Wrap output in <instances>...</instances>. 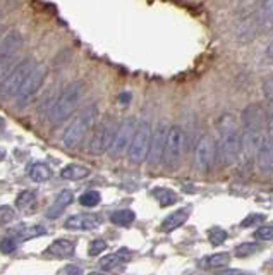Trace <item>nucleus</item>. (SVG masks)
<instances>
[{"label":"nucleus","instance_id":"2eb2a0df","mask_svg":"<svg viewBox=\"0 0 273 275\" xmlns=\"http://www.w3.org/2000/svg\"><path fill=\"white\" fill-rule=\"evenodd\" d=\"M22 43H24V40H22L19 31H9L0 40V55H17L22 48Z\"/></svg>","mask_w":273,"mask_h":275},{"label":"nucleus","instance_id":"a211bd4d","mask_svg":"<svg viewBox=\"0 0 273 275\" xmlns=\"http://www.w3.org/2000/svg\"><path fill=\"white\" fill-rule=\"evenodd\" d=\"M189 215H191V210H189V208H181V210L174 212L172 215H169L165 220H163L162 231H163V232H172V231H175V229H179V227H181L182 224L187 222Z\"/></svg>","mask_w":273,"mask_h":275},{"label":"nucleus","instance_id":"393cba45","mask_svg":"<svg viewBox=\"0 0 273 275\" xmlns=\"http://www.w3.org/2000/svg\"><path fill=\"white\" fill-rule=\"evenodd\" d=\"M229 263H230L229 253H217L212 255V257H206L201 262V267H205V269H220V267H225Z\"/></svg>","mask_w":273,"mask_h":275},{"label":"nucleus","instance_id":"37998d69","mask_svg":"<svg viewBox=\"0 0 273 275\" xmlns=\"http://www.w3.org/2000/svg\"><path fill=\"white\" fill-rule=\"evenodd\" d=\"M267 53H268V57H273V41L270 45H268V48H267Z\"/></svg>","mask_w":273,"mask_h":275},{"label":"nucleus","instance_id":"39448f33","mask_svg":"<svg viewBox=\"0 0 273 275\" xmlns=\"http://www.w3.org/2000/svg\"><path fill=\"white\" fill-rule=\"evenodd\" d=\"M151 134H153V129H151L150 122L148 121L138 122L136 133L131 141V146H129V150H127V155H129V160L132 164H141V162L146 160L148 152H150Z\"/></svg>","mask_w":273,"mask_h":275},{"label":"nucleus","instance_id":"ea45409f","mask_svg":"<svg viewBox=\"0 0 273 275\" xmlns=\"http://www.w3.org/2000/svg\"><path fill=\"white\" fill-rule=\"evenodd\" d=\"M64 274H67V275H83L81 269H77V267H67V269L64 270Z\"/></svg>","mask_w":273,"mask_h":275},{"label":"nucleus","instance_id":"412c9836","mask_svg":"<svg viewBox=\"0 0 273 275\" xmlns=\"http://www.w3.org/2000/svg\"><path fill=\"white\" fill-rule=\"evenodd\" d=\"M258 146H260V133L246 131V134H243V150H241V153H244L246 158H251L258 152Z\"/></svg>","mask_w":273,"mask_h":275},{"label":"nucleus","instance_id":"c756f323","mask_svg":"<svg viewBox=\"0 0 273 275\" xmlns=\"http://www.w3.org/2000/svg\"><path fill=\"white\" fill-rule=\"evenodd\" d=\"M258 251H260L258 243H244V245L236 248V257L237 258H246V257H251V255L258 253Z\"/></svg>","mask_w":273,"mask_h":275},{"label":"nucleus","instance_id":"49530a36","mask_svg":"<svg viewBox=\"0 0 273 275\" xmlns=\"http://www.w3.org/2000/svg\"><path fill=\"white\" fill-rule=\"evenodd\" d=\"M2 34H3V31H2V28H0V40H2Z\"/></svg>","mask_w":273,"mask_h":275},{"label":"nucleus","instance_id":"de8ad7c7","mask_svg":"<svg viewBox=\"0 0 273 275\" xmlns=\"http://www.w3.org/2000/svg\"><path fill=\"white\" fill-rule=\"evenodd\" d=\"M0 126H2V121H0Z\"/></svg>","mask_w":273,"mask_h":275},{"label":"nucleus","instance_id":"7c9ffc66","mask_svg":"<svg viewBox=\"0 0 273 275\" xmlns=\"http://www.w3.org/2000/svg\"><path fill=\"white\" fill-rule=\"evenodd\" d=\"M15 55H0V81L14 69Z\"/></svg>","mask_w":273,"mask_h":275},{"label":"nucleus","instance_id":"9b49d317","mask_svg":"<svg viewBox=\"0 0 273 275\" xmlns=\"http://www.w3.org/2000/svg\"><path fill=\"white\" fill-rule=\"evenodd\" d=\"M167 133L169 127L165 124H160L157 129L151 134V143H150V152H148V162L151 167L158 165L160 162H163V152H165V141H167Z\"/></svg>","mask_w":273,"mask_h":275},{"label":"nucleus","instance_id":"c85d7f7f","mask_svg":"<svg viewBox=\"0 0 273 275\" xmlns=\"http://www.w3.org/2000/svg\"><path fill=\"white\" fill-rule=\"evenodd\" d=\"M260 21L267 28L273 26V0H265L263 7L260 10Z\"/></svg>","mask_w":273,"mask_h":275},{"label":"nucleus","instance_id":"f8f14e48","mask_svg":"<svg viewBox=\"0 0 273 275\" xmlns=\"http://www.w3.org/2000/svg\"><path fill=\"white\" fill-rule=\"evenodd\" d=\"M241 119H243V126L246 131H251V133H260L261 127L265 126V112L263 108L260 105H256V103H251V105H248L243 110V115H241Z\"/></svg>","mask_w":273,"mask_h":275},{"label":"nucleus","instance_id":"aec40b11","mask_svg":"<svg viewBox=\"0 0 273 275\" xmlns=\"http://www.w3.org/2000/svg\"><path fill=\"white\" fill-rule=\"evenodd\" d=\"M46 255L48 257H57V258H69L74 255V245L67 239H58V241H53L52 245L46 250Z\"/></svg>","mask_w":273,"mask_h":275},{"label":"nucleus","instance_id":"f03ea898","mask_svg":"<svg viewBox=\"0 0 273 275\" xmlns=\"http://www.w3.org/2000/svg\"><path fill=\"white\" fill-rule=\"evenodd\" d=\"M96 107L91 105L88 108H84L79 115L72 121L71 126L65 129L64 136H62V143H64L65 148H76L81 145V141L86 136V133L91 129V126L96 121Z\"/></svg>","mask_w":273,"mask_h":275},{"label":"nucleus","instance_id":"a878e982","mask_svg":"<svg viewBox=\"0 0 273 275\" xmlns=\"http://www.w3.org/2000/svg\"><path fill=\"white\" fill-rule=\"evenodd\" d=\"M153 196L162 207H170V205H174L175 201H177V195H175L172 189H167V188H155Z\"/></svg>","mask_w":273,"mask_h":275},{"label":"nucleus","instance_id":"473e14b6","mask_svg":"<svg viewBox=\"0 0 273 275\" xmlns=\"http://www.w3.org/2000/svg\"><path fill=\"white\" fill-rule=\"evenodd\" d=\"M208 239L212 243V246H222L225 243V239H227V232L220 229V227H215V229L208 232Z\"/></svg>","mask_w":273,"mask_h":275},{"label":"nucleus","instance_id":"f3484780","mask_svg":"<svg viewBox=\"0 0 273 275\" xmlns=\"http://www.w3.org/2000/svg\"><path fill=\"white\" fill-rule=\"evenodd\" d=\"M72 200H74L72 191H69V189H64V191H62L60 195H58L55 198L52 207L46 210L45 215L48 217V219H57V217L65 210V207H69V205L72 203Z\"/></svg>","mask_w":273,"mask_h":275},{"label":"nucleus","instance_id":"20e7f679","mask_svg":"<svg viewBox=\"0 0 273 275\" xmlns=\"http://www.w3.org/2000/svg\"><path fill=\"white\" fill-rule=\"evenodd\" d=\"M186 150V133L181 126L169 127L165 141V152H163V162L169 169H177L182 155Z\"/></svg>","mask_w":273,"mask_h":275},{"label":"nucleus","instance_id":"4468645a","mask_svg":"<svg viewBox=\"0 0 273 275\" xmlns=\"http://www.w3.org/2000/svg\"><path fill=\"white\" fill-rule=\"evenodd\" d=\"M256 162H258V169L263 174H273V141L270 138L261 139L258 152H256Z\"/></svg>","mask_w":273,"mask_h":275},{"label":"nucleus","instance_id":"9d476101","mask_svg":"<svg viewBox=\"0 0 273 275\" xmlns=\"http://www.w3.org/2000/svg\"><path fill=\"white\" fill-rule=\"evenodd\" d=\"M136 126H138V122H136V119H126V121H122L119 127H117V133H115V138L114 141H112V146H110V155L114 158H119L122 157L124 153H127V150H129L131 146V141H132V136H134L136 133Z\"/></svg>","mask_w":273,"mask_h":275},{"label":"nucleus","instance_id":"79ce46f5","mask_svg":"<svg viewBox=\"0 0 273 275\" xmlns=\"http://www.w3.org/2000/svg\"><path fill=\"white\" fill-rule=\"evenodd\" d=\"M268 131H270V134L273 136V112L270 114V117H268Z\"/></svg>","mask_w":273,"mask_h":275},{"label":"nucleus","instance_id":"4be33fe9","mask_svg":"<svg viewBox=\"0 0 273 275\" xmlns=\"http://www.w3.org/2000/svg\"><path fill=\"white\" fill-rule=\"evenodd\" d=\"M60 176H62V179H67V181H79L89 176V169L83 167V165L71 164V165H67V167L62 169Z\"/></svg>","mask_w":273,"mask_h":275},{"label":"nucleus","instance_id":"c03bdc74","mask_svg":"<svg viewBox=\"0 0 273 275\" xmlns=\"http://www.w3.org/2000/svg\"><path fill=\"white\" fill-rule=\"evenodd\" d=\"M2 158H5V150L0 148V160H2Z\"/></svg>","mask_w":273,"mask_h":275},{"label":"nucleus","instance_id":"423d86ee","mask_svg":"<svg viewBox=\"0 0 273 275\" xmlns=\"http://www.w3.org/2000/svg\"><path fill=\"white\" fill-rule=\"evenodd\" d=\"M45 77H46V67L45 65H41V64H36V67L31 71V74L26 77L24 83L21 84L17 95L14 96L15 103L21 105V107L28 105L31 100L36 96V93L40 91V88L43 86Z\"/></svg>","mask_w":273,"mask_h":275},{"label":"nucleus","instance_id":"a19ab883","mask_svg":"<svg viewBox=\"0 0 273 275\" xmlns=\"http://www.w3.org/2000/svg\"><path fill=\"white\" fill-rule=\"evenodd\" d=\"M131 93H127V91H124V93H120V96H119V102L120 103H124V105H126V103H129L131 102Z\"/></svg>","mask_w":273,"mask_h":275},{"label":"nucleus","instance_id":"c9c22d12","mask_svg":"<svg viewBox=\"0 0 273 275\" xmlns=\"http://www.w3.org/2000/svg\"><path fill=\"white\" fill-rule=\"evenodd\" d=\"M107 250V243L103 241V239H95V241L89 245V257H98L101 251Z\"/></svg>","mask_w":273,"mask_h":275},{"label":"nucleus","instance_id":"a18cd8bd","mask_svg":"<svg viewBox=\"0 0 273 275\" xmlns=\"http://www.w3.org/2000/svg\"><path fill=\"white\" fill-rule=\"evenodd\" d=\"M89 275H103V274H98V272H93V274H89Z\"/></svg>","mask_w":273,"mask_h":275},{"label":"nucleus","instance_id":"dca6fc26","mask_svg":"<svg viewBox=\"0 0 273 275\" xmlns=\"http://www.w3.org/2000/svg\"><path fill=\"white\" fill-rule=\"evenodd\" d=\"M132 253L127 248H120L117 253H112V255H107L105 258H101L100 260V269L105 270V272H112V270L119 269L120 265H124V263H127L131 260Z\"/></svg>","mask_w":273,"mask_h":275},{"label":"nucleus","instance_id":"6e6552de","mask_svg":"<svg viewBox=\"0 0 273 275\" xmlns=\"http://www.w3.org/2000/svg\"><path fill=\"white\" fill-rule=\"evenodd\" d=\"M115 133H117L115 119L107 117L105 121H101L100 126L96 127L95 134H93L91 141H89V152L93 155H101L108 152L112 146V141L115 138Z\"/></svg>","mask_w":273,"mask_h":275},{"label":"nucleus","instance_id":"b1692460","mask_svg":"<svg viewBox=\"0 0 273 275\" xmlns=\"http://www.w3.org/2000/svg\"><path fill=\"white\" fill-rule=\"evenodd\" d=\"M34 205H36V195L33 191H22L17 195L15 198V207L22 212H28V210H33Z\"/></svg>","mask_w":273,"mask_h":275},{"label":"nucleus","instance_id":"58836bf2","mask_svg":"<svg viewBox=\"0 0 273 275\" xmlns=\"http://www.w3.org/2000/svg\"><path fill=\"white\" fill-rule=\"evenodd\" d=\"M215 275H248V274L241 272V270H218V272H215Z\"/></svg>","mask_w":273,"mask_h":275},{"label":"nucleus","instance_id":"7ed1b4c3","mask_svg":"<svg viewBox=\"0 0 273 275\" xmlns=\"http://www.w3.org/2000/svg\"><path fill=\"white\" fill-rule=\"evenodd\" d=\"M34 67H36V60L31 59V57L21 60L17 65H14L12 71L0 81V100L14 98V96L17 95L21 84L24 83V79L31 74V71H33Z\"/></svg>","mask_w":273,"mask_h":275},{"label":"nucleus","instance_id":"cd10ccee","mask_svg":"<svg viewBox=\"0 0 273 275\" xmlns=\"http://www.w3.org/2000/svg\"><path fill=\"white\" fill-rule=\"evenodd\" d=\"M217 127H218V131H220V134L232 133V131H237V121L232 114H224L217 121Z\"/></svg>","mask_w":273,"mask_h":275},{"label":"nucleus","instance_id":"0eeeda50","mask_svg":"<svg viewBox=\"0 0 273 275\" xmlns=\"http://www.w3.org/2000/svg\"><path fill=\"white\" fill-rule=\"evenodd\" d=\"M243 150V136L237 131L222 134L217 141V162L222 165H229L239 158Z\"/></svg>","mask_w":273,"mask_h":275},{"label":"nucleus","instance_id":"ddd939ff","mask_svg":"<svg viewBox=\"0 0 273 275\" xmlns=\"http://www.w3.org/2000/svg\"><path fill=\"white\" fill-rule=\"evenodd\" d=\"M101 224L100 215L95 214H77L72 215L65 220V229H72V231H93L96 229Z\"/></svg>","mask_w":273,"mask_h":275},{"label":"nucleus","instance_id":"4c0bfd02","mask_svg":"<svg viewBox=\"0 0 273 275\" xmlns=\"http://www.w3.org/2000/svg\"><path fill=\"white\" fill-rule=\"evenodd\" d=\"M263 220H265L263 215H249L248 219H244L243 222H241V227H251L258 222H263Z\"/></svg>","mask_w":273,"mask_h":275},{"label":"nucleus","instance_id":"6ab92c4d","mask_svg":"<svg viewBox=\"0 0 273 275\" xmlns=\"http://www.w3.org/2000/svg\"><path fill=\"white\" fill-rule=\"evenodd\" d=\"M48 229L45 226H33V227H24V226H19L17 229L10 231L9 236H14L19 243L21 241H28V239L33 238H40V236H45Z\"/></svg>","mask_w":273,"mask_h":275},{"label":"nucleus","instance_id":"1a4fd4ad","mask_svg":"<svg viewBox=\"0 0 273 275\" xmlns=\"http://www.w3.org/2000/svg\"><path fill=\"white\" fill-rule=\"evenodd\" d=\"M217 162V143L212 136H203L194 150V165L200 172H208Z\"/></svg>","mask_w":273,"mask_h":275},{"label":"nucleus","instance_id":"e433bc0d","mask_svg":"<svg viewBox=\"0 0 273 275\" xmlns=\"http://www.w3.org/2000/svg\"><path fill=\"white\" fill-rule=\"evenodd\" d=\"M256 238L261 239V241H270L273 239V226H263L260 227L258 231H256Z\"/></svg>","mask_w":273,"mask_h":275},{"label":"nucleus","instance_id":"f257e3e1","mask_svg":"<svg viewBox=\"0 0 273 275\" xmlns=\"http://www.w3.org/2000/svg\"><path fill=\"white\" fill-rule=\"evenodd\" d=\"M84 91H86V86H84L83 81H72V83L60 93L57 102L50 107L48 121L52 124H62L64 121H67L72 112L77 108V105H79Z\"/></svg>","mask_w":273,"mask_h":275},{"label":"nucleus","instance_id":"2f4dec72","mask_svg":"<svg viewBox=\"0 0 273 275\" xmlns=\"http://www.w3.org/2000/svg\"><path fill=\"white\" fill-rule=\"evenodd\" d=\"M100 201H101V196H100L98 191H86L84 195H81V198H79V203L83 205V207H88V208L96 207Z\"/></svg>","mask_w":273,"mask_h":275},{"label":"nucleus","instance_id":"f704fd0d","mask_svg":"<svg viewBox=\"0 0 273 275\" xmlns=\"http://www.w3.org/2000/svg\"><path fill=\"white\" fill-rule=\"evenodd\" d=\"M14 217H15L14 208L7 207V205H3V207H0V226H5V224L12 222Z\"/></svg>","mask_w":273,"mask_h":275},{"label":"nucleus","instance_id":"72a5a7b5","mask_svg":"<svg viewBox=\"0 0 273 275\" xmlns=\"http://www.w3.org/2000/svg\"><path fill=\"white\" fill-rule=\"evenodd\" d=\"M17 245H19L17 239H15L14 236H9V238H5L2 243H0V251L5 253V255H10V253H14V251L17 250Z\"/></svg>","mask_w":273,"mask_h":275},{"label":"nucleus","instance_id":"5701e85b","mask_svg":"<svg viewBox=\"0 0 273 275\" xmlns=\"http://www.w3.org/2000/svg\"><path fill=\"white\" fill-rule=\"evenodd\" d=\"M28 174L34 183H45V181H48L50 177H52V169L46 164H40V162H38V164L31 165Z\"/></svg>","mask_w":273,"mask_h":275},{"label":"nucleus","instance_id":"bb28decb","mask_svg":"<svg viewBox=\"0 0 273 275\" xmlns=\"http://www.w3.org/2000/svg\"><path fill=\"white\" fill-rule=\"evenodd\" d=\"M136 215L132 210H117L114 214L110 215V220L115 224V226H120V227H127L134 222Z\"/></svg>","mask_w":273,"mask_h":275}]
</instances>
